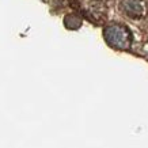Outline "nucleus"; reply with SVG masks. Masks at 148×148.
Segmentation results:
<instances>
[{
  "mask_svg": "<svg viewBox=\"0 0 148 148\" xmlns=\"http://www.w3.org/2000/svg\"><path fill=\"white\" fill-rule=\"evenodd\" d=\"M103 37L109 45L118 50L129 49L132 45V41H133V36H132L130 30L120 23L108 25L103 29Z\"/></svg>",
  "mask_w": 148,
  "mask_h": 148,
  "instance_id": "f257e3e1",
  "label": "nucleus"
},
{
  "mask_svg": "<svg viewBox=\"0 0 148 148\" xmlns=\"http://www.w3.org/2000/svg\"><path fill=\"white\" fill-rule=\"evenodd\" d=\"M121 11L132 19H140L147 14V5L144 0H121Z\"/></svg>",
  "mask_w": 148,
  "mask_h": 148,
  "instance_id": "f03ea898",
  "label": "nucleus"
},
{
  "mask_svg": "<svg viewBox=\"0 0 148 148\" xmlns=\"http://www.w3.org/2000/svg\"><path fill=\"white\" fill-rule=\"evenodd\" d=\"M82 23H83V19L77 14H68L64 18V26L68 30H77L82 26Z\"/></svg>",
  "mask_w": 148,
  "mask_h": 148,
  "instance_id": "7ed1b4c3",
  "label": "nucleus"
}]
</instances>
